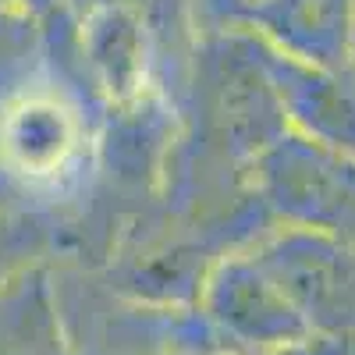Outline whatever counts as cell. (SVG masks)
Returning a JSON list of instances; mask_svg holds the SVG:
<instances>
[{
	"instance_id": "obj_4",
	"label": "cell",
	"mask_w": 355,
	"mask_h": 355,
	"mask_svg": "<svg viewBox=\"0 0 355 355\" xmlns=\"http://www.w3.org/2000/svg\"><path fill=\"white\" fill-rule=\"evenodd\" d=\"M75 53L89 93L107 107H135L146 100L153 68V28L139 11L121 4H78Z\"/></svg>"
},
{
	"instance_id": "obj_8",
	"label": "cell",
	"mask_w": 355,
	"mask_h": 355,
	"mask_svg": "<svg viewBox=\"0 0 355 355\" xmlns=\"http://www.w3.org/2000/svg\"><path fill=\"white\" fill-rule=\"evenodd\" d=\"M46 68V28L36 15L0 4V100L15 96Z\"/></svg>"
},
{
	"instance_id": "obj_1",
	"label": "cell",
	"mask_w": 355,
	"mask_h": 355,
	"mask_svg": "<svg viewBox=\"0 0 355 355\" xmlns=\"http://www.w3.org/2000/svg\"><path fill=\"white\" fill-rule=\"evenodd\" d=\"M93 132L82 103L50 64L0 100V189L11 206L43 214L85 178L93 160Z\"/></svg>"
},
{
	"instance_id": "obj_11",
	"label": "cell",
	"mask_w": 355,
	"mask_h": 355,
	"mask_svg": "<svg viewBox=\"0 0 355 355\" xmlns=\"http://www.w3.org/2000/svg\"><path fill=\"white\" fill-rule=\"evenodd\" d=\"M348 64L355 68V28H352V53H348Z\"/></svg>"
},
{
	"instance_id": "obj_6",
	"label": "cell",
	"mask_w": 355,
	"mask_h": 355,
	"mask_svg": "<svg viewBox=\"0 0 355 355\" xmlns=\"http://www.w3.org/2000/svg\"><path fill=\"white\" fill-rule=\"evenodd\" d=\"M256 36L302 64L341 68L352 53L355 0H252Z\"/></svg>"
},
{
	"instance_id": "obj_7",
	"label": "cell",
	"mask_w": 355,
	"mask_h": 355,
	"mask_svg": "<svg viewBox=\"0 0 355 355\" xmlns=\"http://www.w3.org/2000/svg\"><path fill=\"white\" fill-rule=\"evenodd\" d=\"M0 355H75L50 263L0 288Z\"/></svg>"
},
{
	"instance_id": "obj_10",
	"label": "cell",
	"mask_w": 355,
	"mask_h": 355,
	"mask_svg": "<svg viewBox=\"0 0 355 355\" xmlns=\"http://www.w3.org/2000/svg\"><path fill=\"white\" fill-rule=\"evenodd\" d=\"M0 4L18 8V11H25V15H36L40 21H46V18H57L68 4H75V0H0Z\"/></svg>"
},
{
	"instance_id": "obj_3",
	"label": "cell",
	"mask_w": 355,
	"mask_h": 355,
	"mask_svg": "<svg viewBox=\"0 0 355 355\" xmlns=\"http://www.w3.org/2000/svg\"><path fill=\"white\" fill-rule=\"evenodd\" d=\"M199 295L210 334L242 352H284L313 338L306 313L288 299V291L256 256L220 259L199 284Z\"/></svg>"
},
{
	"instance_id": "obj_9",
	"label": "cell",
	"mask_w": 355,
	"mask_h": 355,
	"mask_svg": "<svg viewBox=\"0 0 355 355\" xmlns=\"http://www.w3.org/2000/svg\"><path fill=\"white\" fill-rule=\"evenodd\" d=\"M50 227L43 214L0 206V288L33 266L50 263Z\"/></svg>"
},
{
	"instance_id": "obj_5",
	"label": "cell",
	"mask_w": 355,
	"mask_h": 355,
	"mask_svg": "<svg viewBox=\"0 0 355 355\" xmlns=\"http://www.w3.org/2000/svg\"><path fill=\"white\" fill-rule=\"evenodd\" d=\"M259 46L288 132L320 150L355 160V68H316L291 61L263 40Z\"/></svg>"
},
{
	"instance_id": "obj_2",
	"label": "cell",
	"mask_w": 355,
	"mask_h": 355,
	"mask_svg": "<svg viewBox=\"0 0 355 355\" xmlns=\"http://www.w3.org/2000/svg\"><path fill=\"white\" fill-rule=\"evenodd\" d=\"M256 185L291 227L355 245V160L284 132L256 157Z\"/></svg>"
}]
</instances>
